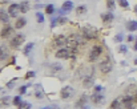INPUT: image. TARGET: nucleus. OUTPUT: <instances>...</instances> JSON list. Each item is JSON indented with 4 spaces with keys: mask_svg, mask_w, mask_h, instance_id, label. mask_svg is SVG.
Here are the masks:
<instances>
[{
    "mask_svg": "<svg viewBox=\"0 0 137 109\" xmlns=\"http://www.w3.org/2000/svg\"><path fill=\"white\" fill-rule=\"evenodd\" d=\"M85 40H87V39L83 36V35L71 33L69 36H68V45H69V47H73V48H77L79 45L85 44Z\"/></svg>",
    "mask_w": 137,
    "mask_h": 109,
    "instance_id": "obj_1",
    "label": "nucleus"
},
{
    "mask_svg": "<svg viewBox=\"0 0 137 109\" xmlns=\"http://www.w3.org/2000/svg\"><path fill=\"white\" fill-rule=\"evenodd\" d=\"M81 35L84 36L87 40H93V39H96L98 36L97 33V29L92 25H85L81 28Z\"/></svg>",
    "mask_w": 137,
    "mask_h": 109,
    "instance_id": "obj_2",
    "label": "nucleus"
},
{
    "mask_svg": "<svg viewBox=\"0 0 137 109\" xmlns=\"http://www.w3.org/2000/svg\"><path fill=\"white\" fill-rule=\"evenodd\" d=\"M103 55V47L101 45H98V44H96V45H93L92 47V49H90V52H89V61L90 63H93V61H96L98 57H100Z\"/></svg>",
    "mask_w": 137,
    "mask_h": 109,
    "instance_id": "obj_3",
    "label": "nucleus"
},
{
    "mask_svg": "<svg viewBox=\"0 0 137 109\" xmlns=\"http://www.w3.org/2000/svg\"><path fill=\"white\" fill-rule=\"evenodd\" d=\"M24 40H25V37H24V35H21V33H17V35H15L11 40H10V47L11 48H13V49H17L19 47L24 43Z\"/></svg>",
    "mask_w": 137,
    "mask_h": 109,
    "instance_id": "obj_4",
    "label": "nucleus"
},
{
    "mask_svg": "<svg viewBox=\"0 0 137 109\" xmlns=\"http://www.w3.org/2000/svg\"><path fill=\"white\" fill-rule=\"evenodd\" d=\"M121 101H123V108L124 109H134V98L131 95H125L121 97Z\"/></svg>",
    "mask_w": 137,
    "mask_h": 109,
    "instance_id": "obj_5",
    "label": "nucleus"
},
{
    "mask_svg": "<svg viewBox=\"0 0 137 109\" xmlns=\"http://www.w3.org/2000/svg\"><path fill=\"white\" fill-rule=\"evenodd\" d=\"M98 68H100V72L104 73V75H108L111 71H112V61L109 59H105L103 60L100 65H98Z\"/></svg>",
    "mask_w": 137,
    "mask_h": 109,
    "instance_id": "obj_6",
    "label": "nucleus"
},
{
    "mask_svg": "<svg viewBox=\"0 0 137 109\" xmlns=\"http://www.w3.org/2000/svg\"><path fill=\"white\" fill-rule=\"evenodd\" d=\"M73 93H75L73 88L68 85V87H64V88H61V90H60V97H61V98H64V100H67V98H71V97L73 96Z\"/></svg>",
    "mask_w": 137,
    "mask_h": 109,
    "instance_id": "obj_7",
    "label": "nucleus"
},
{
    "mask_svg": "<svg viewBox=\"0 0 137 109\" xmlns=\"http://www.w3.org/2000/svg\"><path fill=\"white\" fill-rule=\"evenodd\" d=\"M89 100L92 101V103L95 104V105H100V104H103L104 103V96L101 95L100 92H95L92 96H89Z\"/></svg>",
    "mask_w": 137,
    "mask_h": 109,
    "instance_id": "obj_8",
    "label": "nucleus"
},
{
    "mask_svg": "<svg viewBox=\"0 0 137 109\" xmlns=\"http://www.w3.org/2000/svg\"><path fill=\"white\" fill-rule=\"evenodd\" d=\"M53 44L56 47H64L65 44H68V37L64 35H57L53 39Z\"/></svg>",
    "mask_w": 137,
    "mask_h": 109,
    "instance_id": "obj_9",
    "label": "nucleus"
},
{
    "mask_svg": "<svg viewBox=\"0 0 137 109\" xmlns=\"http://www.w3.org/2000/svg\"><path fill=\"white\" fill-rule=\"evenodd\" d=\"M19 12H20V4L13 3V4H11V5H10V8H8V13H10V16L16 17Z\"/></svg>",
    "mask_w": 137,
    "mask_h": 109,
    "instance_id": "obj_10",
    "label": "nucleus"
},
{
    "mask_svg": "<svg viewBox=\"0 0 137 109\" xmlns=\"http://www.w3.org/2000/svg\"><path fill=\"white\" fill-rule=\"evenodd\" d=\"M93 83H95V79H93V76L92 75H89V76H85L84 79H83V87L84 88H92L93 87Z\"/></svg>",
    "mask_w": 137,
    "mask_h": 109,
    "instance_id": "obj_11",
    "label": "nucleus"
},
{
    "mask_svg": "<svg viewBox=\"0 0 137 109\" xmlns=\"http://www.w3.org/2000/svg\"><path fill=\"white\" fill-rule=\"evenodd\" d=\"M88 100H89V97H88V95H85V93H84V95H81L80 96V98L77 100V103H76V106H77V108H83V106H85L87 105V103H88Z\"/></svg>",
    "mask_w": 137,
    "mask_h": 109,
    "instance_id": "obj_12",
    "label": "nucleus"
},
{
    "mask_svg": "<svg viewBox=\"0 0 137 109\" xmlns=\"http://www.w3.org/2000/svg\"><path fill=\"white\" fill-rule=\"evenodd\" d=\"M68 21L67 17H56V19H52V23H51V27L55 28L56 25H63Z\"/></svg>",
    "mask_w": 137,
    "mask_h": 109,
    "instance_id": "obj_13",
    "label": "nucleus"
},
{
    "mask_svg": "<svg viewBox=\"0 0 137 109\" xmlns=\"http://www.w3.org/2000/svg\"><path fill=\"white\" fill-rule=\"evenodd\" d=\"M11 33H12V27L5 24V27L2 28V33H0V36H2V39H5V37H8Z\"/></svg>",
    "mask_w": 137,
    "mask_h": 109,
    "instance_id": "obj_14",
    "label": "nucleus"
},
{
    "mask_svg": "<svg viewBox=\"0 0 137 109\" xmlns=\"http://www.w3.org/2000/svg\"><path fill=\"white\" fill-rule=\"evenodd\" d=\"M121 106H123V101H121V97H117L116 100L112 101L109 109H121Z\"/></svg>",
    "mask_w": 137,
    "mask_h": 109,
    "instance_id": "obj_15",
    "label": "nucleus"
},
{
    "mask_svg": "<svg viewBox=\"0 0 137 109\" xmlns=\"http://www.w3.org/2000/svg\"><path fill=\"white\" fill-rule=\"evenodd\" d=\"M25 24H27V20L24 17H19L16 21H15V28H16V29H21L23 27H25Z\"/></svg>",
    "mask_w": 137,
    "mask_h": 109,
    "instance_id": "obj_16",
    "label": "nucleus"
},
{
    "mask_svg": "<svg viewBox=\"0 0 137 109\" xmlns=\"http://www.w3.org/2000/svg\"><path fill=\"white\" fill-rule=\"evenodd\" d=\"M101 19H103V21L105 23V24H108V23H111L112 20H113V13L109 11V12H106V13H103L101 15Z\"/></svg>",
    "mask_w": 137,
    "mask_h": 109,
    "instance_id": "obj_17",
    "label": "nucleus"
},
{
    "mask_svg": "<svg viewBox=\"0 0 137 109\" xmlns=\"http://www.w3.org/2000/svg\"><path fill=\"white\" fill-rule=\"evenodd\" d=\"M8 19H10V13H7L4 10L0 11V21L3 24H8Z\"/></svg>",
    "mask_w": 137,
    "mask_h": 109,
    "instance_id": "obj_18",
    "label": "nucleus"
},
{
    "mask_svg": "<svg viewBox=\"0 0 137 109\" xmlns=\"http://www.w3.org/2000/svg\"><path fill=\"white\" fill-rule=\"evenodd\" d=\"M126 29L129 31V32H134V31L137 29V21H134V20L128 21L126 23Z\"/></svg>",
    "mask_w": 137,
    "mask_h": 109,
    "instance_id": "obj_19",
    "label": "nucleus"
},
{
    "mask_svg": "<svg viewBox=\"0 0 137 109\" xmlns=\"http://www.w3.org/2000/svg\"><path fill=\"white\" fill-rule=\"evenodd\" d=\"M35 97L37 98H43L44 97V92L40 87V84H36V89H35Z\"/></svg>",
    "mask_w": 137,
    "mask_h": 109,
    "instance_id": "obj_20",
    "label": "nucleus"
},
{
    "mask_svg": "<svg viewBox=\"0 0 137 109\" xmlns=\"http://www.w3.org/2000/svg\"><path fill=\"white\" fill-rule=\"evenodd\" d=\"M61 8H63L65 12H69V11L73 8V3L71 2V0H68V2H64L63 5H61Z\"/></svg>",
    "mask_w": 137,
    "mask_h": 109,
    "instance_id": "obj_21",
    "label": "nucleus"
},
{
    "mask_svg": "<svg viewBox=\"0 0 137 109\" xmlns=\"http://www.w3.org/2000/svg\"><path fill=\"white\" fill-rule=\"evenodd\" d=\"M29 11V3L28 2H21L20 3V12L21 13H27Z\"/></svg>",
    "mask_w": 137,
    "mask_h": 109,
    "instance_id": "obj_22",
    "label": "nucleus"
},
{
    "mask_svg": "<svg viewBox=\"0 0 137 109\" xmlns=\"http://www.w3.org/2000/svg\"><path fill=\"white\" fill-rule=\"evenodd\" d=\"M33 47H35V44H33V43H28V44L25 45V48H24V53H25V55H29Z\"/></svg>",
    "mask_w": 137,
    "mask_h": 109,
    "instance_id": "obj_23",
    "label": "nucleus"
},
{
    "mask_svg": "<svg viewBox=\"0 0 137 109\" xmlns=\"http://www.w3.org/2000/svg\"><path fill=\"white\" fill-rule=\"evenodd\" d=\"M85 12H87V7L85 5H80V7L76 8V13L77 15H84Z\"/></svg>",
    "mask_w": 137,
    "mask_h": 109,
    "instance_id": "obj_24",
    "label": "nucleus"
},
{
    "mask_svg": "<svg viewBox=\"0 0 137 109\" xmlns=\"http://www.w3.org/2000/svg\"><path fill=\"white\" fill-rule=\"evenodd\" d=\"M45 12H47L48 15H52L53 12H55V7H53L52 4H48V5H45Z\"/></svg>",
    "mask_w": 137,
    "mask_h": 109,
    "instance_id": "obj_25",
    "label": "nucleus"
},
{
    "mask_svg": "<svg viewBox=\"0 0 137 109\" xmlns=\"http://www.w3.org/2000/svg\"><path fill=\"white\" fill-rule=\"evenodd\" d=\"M106 7H108V10L113 11L115 10V0H106Z\"/></svg>",
    "mask_w": 137,
    "mask_h": 109,
    "instance_id": "obj_26",
    "label": "nucleus"
},
{
    "mask_svg": "<svg viewBox=\"0 0 137 109\" xmlns=\"http://www.w3.org/2000/svg\"><path fill=\"white\" fill-rule=\"evenodd\" d=\"M36 19H37V23H44V15L41 12H36Z\"/></svg>",
    "mask_w": 137,
    "mask_h": 109,
    "instance_id": "obj_27",
    "label": "nucleus"
},
{
    "mask_svg": "<svg viewBox=\"0 0 137 109\" xmlns=\"http://www.w3.org/2000/svg\"><path fill=\"white\" fill-rule=\"evenodd\" d=\"M21 103H23V101H21L20 96H15V98H13V105H15V106H19Z\"/></svg>",
    "mask_w": 137,
    "mask_h": 109,
    "instance_id": "obj_28",
    "label": "nucleus"
},
{
    "mask_svg": "<svg viewBox=\"0 0 137 109\" xmlns=\"http://www.w3.org/2000/svg\"><path fill=\"white\" fill-rule=\"evenodd\" d=\"M17 108H20V109H31L32 106H31V104H29V103H21Z\"/></svg>",
    "mask_w": 137,
    "mask_h": 109,
    "instance_id": "obj_29",
    "label": "nucleus"
},
{
    "mask_svg": "<svg viewBox=\"0 0 137 109\" xmlns=\"http://www.w3.org/2000/svg\"><path fill=\"white\" fill-rule=\"evenodd\" d=\"M123 39H124V35L123 33H118L115 36V43H121L123 41Z\"/></svg>",
    "mask_w": 137,
    "mask_h": 109,
    "instance_id": "obj_30",
    "label": "nucleus"
},
{
    "mask_svg": "<svg viewBox=\"0 0 137 109\" xmlns=\"http://www.w3.org/2000/svg\"><path fill=\"white\" fill-rule=\"evenodd\" d=\"M32 84H27V85H24V87H21L20 89H19V92H20V95H24V93L27 92V89H28V87H31Z\"/></svg>",
    "mask_w": 137,
    "mask_h": 109,
    "instance_id": "obj_31",
    "label": "nucleus"
},
{
    "mask_svg": "<svg viewBox=\"0 0 137 109\" xmlns=\"http://www.w3.org/2000/svg\"><path fill=\"white\" fill-rule=\"evenodd\" d=\"M118 4H120V7H123V8H128L129 7V3L126 0H118Z\"/></svg>",
    "mask_w": 137,
    "mask_h": 109,
    "instance_id": "obj_32",
    "label": "nucleus"
},
{
    "mask_svg": "<svg viewBox=\"0 0 137 109\" xmlns=\"http://www.w3.org/2000/svg\"><path fill=\"white\" fill-rule=\"evenodd\" d=\"M33 76H35V72H33V71H28V72L25 73V76H24V79L28 80V79H32Z\"/></svg>",
    "mask_w": 137,
    "mask_h": 109,
    "instance_id": "obj_33",
    "label": "nucleus"
},
{
    "mask_svg": "<svg viewBox=\"0 0 137 109\" xmlns=\"http://www.w3.org/2000/svg\"><path fill=\"white\" fill-rule=\"evenodd\" d=\"M7 56H8L7 49L4 48V47H2V61H4V59H7Z\"/></svg>",
    "mask_w": 137,
    "mask_h": 109,
    "instance_id": "obj_34",
    "label": "nucleus"
},
{
    "mask_svg": "<svg viewBox=\"0 0 137 109\" xmlns=\"http://www.w3.org/2000/svg\"><path fill=\"white\" fill-rule=\"evenodd\" d=\"M51 67L53 68V71H60V69H61V65H60V64H53Z\"/></svg>",
    "mask_w": 137,
    "mask_h": 109,
    "instance_id": "obj_35",
    "label": "nucleus"
},
{
    "mask_svg": "<svg viewBox=\"0 0 137 109\" xmlns=\"http://www.w3.org/2000/svg\"><path fill=\"white\" fill-rule=\"evenodd\" d=\"M118 51H120L121 53H126L128 48H126V47H125V45H121V47H120V48H118Z\"/></svg>",
    "mask_w": 137,
    "mask_h": 109,
    "instance_id": "obj_36",
    "label": "nucleus"
},
{
    "mask_svg": "<svg viewBox=\"0 0 137 109\" xmlns=\"http://www.w3.org/2000/svg\"><path fill=\"white\" fill-rule=\"evenodd\" d=\"M133 40H136V37H134L133 35H129V36L126 37V41H128V43H132Z\"/></svg>",
    "mask_w": 137,
    "mask_h": 109,
    "instance_id": "obj_37",
    "label": "nucleus"
},
{
    "mask_svg": "<svg viewBox=\"0 0 137 109\" xmlns=\"http://www.w3.org/2000/svg\"><path fill=\"white\" fill-rule=\"evenodd\" d=\"M101 90H103L101 85H97V87H95V92H101Z\"/></svg>",
    "mask_w": 137,
    "mask_h": 109,
    "instance_id": "obj_38",
    "label": "nucleus"
},
{
    "mask_svg": "<svg viewBox=\"0 0 137 109\" xmlns=\"http://www.w3.org/2000/svg\"><path fill=\"white\" fill-rule=\"evenodd\" d=\"M136 43H134V45H133V49L134 51H137V37H136V40H134Z\"/></svg>",
    "mask_w": 137,
    "mask_h": 109,
    "instance_id": "obj_39",
    "label": "nucleus"
},
{
    "mask_svg": "<svg viewBox=\"0 0 137 109\" xmlns=\"http://www.w3.org/2000/svg\"><path fill=\"white\" fill-rule=\"evenodd\" d=\"M133 98H134V104L137 105V92L134 93V96H133Z\"/></svg>",
    "mask_w": 137,
    "mask_h": 109,
    "instance_id": "obj_40",
    "label": "nucleus"
},
{
    "mask_svg": "<svg viewBox=\"0 0 137 109\" xmlns=\"http://www.w3.org/2000/svg\"><path fill=\"white\" fill-rule=\"evenodd\" d=\"M81 109H90V108H89V106H87V105H85V106H83V108H81Z\"/></svg>",
    "mask_w": 137,
    "mask_h": 109,
    "instance_id": "obj_41",
    "label": "nucleus"
},
{
    "mask_svg": "<svg viewBox=\"0 0 137 109\" xmlns=\"http://www.w3.org/2000/svg\"><path fill=\"white\" fill-rule=\"evenodd\" d=\"M134 12H136V13H137V5H136V7H134Z\"/></svg>",
    "mask_w": 137,
    "mask_h": 109,
    "instance_id": "obj_42",
    "label": "nucleus"
},
{
    "mask_svg": "<svg viewBox=\"0 0 137 109\" xmlns=\"http://www.w3.org/2000/svg\"><path fill=\"white\" fill-rule=\"evenodd\" d=\"M134 64H137V59H136V60H134Z\"/></svg>",
    "mask_w": 137,
    "mask_h": 109,
    "instance_id": "obj_43",
    "label": "nucleus"
},
{
    "mask_svg": "<svg viewBox=\"0 0 137 109\" xmlns=\"http://www.w3.org/2000/svg\"><path fill=\"white\" fill-rule=\"evenodd\" d=\"M45 109H47V108H45Z\"/></svg>",
    "mask_w": 137,
    "mask_h": 109,
    "instance_id": "obj_44",
    "label": "nucleus"
}]
</instances>
